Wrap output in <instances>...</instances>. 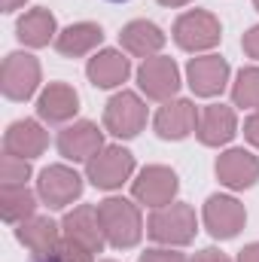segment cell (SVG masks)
<instances>
[{
  "label": "cell",
  "mask_w": 259,
  "mask_h": 262,
  "mask_svg": "<svg viewBox=\"0 0 259 262\" xmlns=\"http://www.w3.org/2000/svg\"><path fill=\"white\" fill-rule=\"evenodd\" d=\"M98 216H101V226H104V235H107V247H116V250L137 247L143 232H146L140 204L134 198L107 195L98 204Z\"/></svg>",
  "instance_id": "6da1fadb"
},
{
  "label": "cell",
  "mask_w": 259,
  "mask_h": 262,
  "mask_svg": "<svg viewBox=\"0 0 259 262\" xmlns=\"http://www.w3.org/2000/svg\"><path fill=\"white\" fill-rule=\"evenodd\" d=\"M195 232H198V216H195L192 204L186 201L159 207L146 220V235L159 247H186L195 241Z\"/></svg>",
  "instance_id": "7a4b0ae2"
},
{
  "label": "cell",
  "mask_w": 259,
  "mask_h": 262,
  "mask_svg": "<svg viewBox=\"0 0 259 262\" xmlns=\"http://www.w3.org/2000/svg\"><path fill=\"white\" fill-rule=\"evenodd\" d=\"M174 43L183 49V52H192V55H207L210 49L220 46L223 40V25L213 12L207 9H186L177 21H174V31H171Z\"/></svg>",
  "instance_id": "3957f363"
},
{
  "label": "cell",
  "mask_w": 259,
  "mask_h": 262,
  "mask_svg": "<svg viewBox=\"0 0 259 262\" xmlns=\"http://www.w3.org/2000/svg\"><path fill=\"white\" fill-rule=\"evenodd\" d=\"M131 174H134V152L122 143H107L95 159L85 162V180L104 192L122 189L131 180Z\"/></svg>",
  "instance_id": "277c9868"
},
{
  "label": "cell",
  "mask_w": 259,
  "mask_h": 262,
  "mask_svg": "<svg viewBox=\"0 0 259 262\" xmlns=\"http://www.w3.org/2000/svg\"><path fill=\"white\" fill-rule=\"evenodd\" d=\"M40 82H43V67L37 61V55L31 52H9L3 58L0 67V92L6 101H31L37 92H40Z\"/></svg>",
  "instance_id": "5b68a950"
},
{
  "label": "cell",
  "mask_w": 259,
  "mask_h": 262,
  "mask_svg": "<svg viewBox=\"0 0 259 262\" xmlns=\"http://www.w3.org/2000/svg\"><path fill=\"white\" fill-rule=\"evenodd\" d=\"M177 192H180V177L168 165H146L131 180V198L140 207H149V210L174 204Z\"/></svg>",
  "instance_id": "8992f818"
},
{
  "label": "cell",
  "mask_w": 259,
  "mask_h": 262,
  "mask_svg": "<svg viewBox=\"0 0 259 262\" xmlns=\"http://www.w3.org/2000/svg\"><path fill=\"white\" fill-rule=\"evenodd\" d=\"M146 119H149L146 101L137 92H128V89L116 92L107 101V107H104V131H110L119 140L137 137L140 131L146 128Z\"/></svg>",
  "instance_id": "52a82bcc"
},
{
  "label": "cell",
  "mask_w": 259,
  "mask_h": 262,
  "mask_svg": "<svg viewBox=\"0 0 259 262\" xmlns=\"http://www.w3.org/2000/svg\"><path fill=\"white\" fill-rule=\"evenodd\" d=\"M180 85H183L180 67L168 55H153V58H146L143 64L137 67V89H140V95L146 101L165 104V101L177 98Z\"/></svg>",
  "instance_id": "ba28073f"
},
{
  "label": "cell",
  "mask_w": 259,
  "mask_h": 262,
  "mask_svg": "<svg viewBox=\"0 0 259 262\" xmlns=\"http://www.w3.org/2000/svg\"><path fill=\"white\" fill-rule=\"evenodd\" d=\"M82 186V174L70 165H49L37 177V195L49 210H67L73 201H79Z\"/></svg>",
  "instance_id": "9c48e42d"
},
{
  "label": "cell",
  "mask_w": 259,
  "mask_h": 262,
  "mask_svg": "<svg viewBox=\"0 0 259 262\" xmlns=\"http://www.w3.org/2000/svg\"><path fill=\"white\" fill-rule=\"evenodd\" d=\"M201 223L204 229L210 232V238L217 241H232L241 235V229L247 226V210L244 204L235 195H210L204 201V210H201Z\"/></svg>",
  "instance_id": "30bf717a"
},
{
  "label": "cell",
  "mask_w": 259,
  "mask_h": 262,
  "mask_svg": "<svg viewBox=\"0 0 259 262\" xmlns=\"http://www.w3.org/2000/svg\"><path fill=\"white\" fill-rule=\"evenodd\" d=\"M213 174L232 192L253 189L259 183V156L253 149H244V146H229V149H223L217 156Z\"/></svg>",
  "instance_id": "8fae6325"
},
{
  "label": "cell",
  "mask_w": 259,
  "mask_h": 262,
  "mask_svg": "<svg viewBox=\"0 0 259 262\" xmlns=\"http://www.w3.org/2000/svg\"><path fill=\"white\" fill-rule=\"evenodd\" d=\"M229 76H232V67L223 55H195L186 64V85L195 98H217L226 92L229 85Z\"/></svg>",
  "instance_id": "7c38bea8"
},
{
  "label": "cell",
  "mask_w": 259,
  "mask_h": 262,
  "mask_svg": "<svg viewBox=\"0 0 259 262\" xmlns=\"http://www.w3.org/2000/svg\"><path fill=\"white\" fill-rule=\"evenodd\" d=\"M58 156L64 162H89L95 159L107 143H104V128H98L92 119H76L58 131Z\"/></svg>",
  "instance_id": "4fadbf2b"
},
{
  "label": "cell",
  "mask_w": 259,
  "mask_h": 262,
  "mask_svg": "<svg viewBox=\"0 0 259 262\" xmlns=\"http://www.w3.org/2000/svg\"><path fill=\"white\" fill-rule=\"evenodd\" d=\"M198 107L189 98H171L165 101L156 116H153V131L162 140H186L189 134H195L198 128Z\"/></svg>",
  "instance_id": "5bb4252c"
},
{
  "label": "cell",
  "mask_w": 259,
  "mask_h": 262,
  "mask_svg": "<svg viewBox=\"0 0 259 262\" xmlns=\"http://www.w3.org/2000/svg\"><path fill=\"white\" fill-rule=\"evenodd\" d=\"M61 235L82 244V247H89L95 256L107 247V235H104L98 207H92V204H76V207L67 210L61 216Z\"/></svg>",
  "instance_id": "9a60e30c"
},
{
  "label": "cell",
  "mask_w": 259,
  "mask_h": 262,
  "mask_svg": "<svg viewBox=\"0 0 259 262\" xmlns=\"http://www.w3.org/2000/svg\"><path fill=\"white\" fill-rule=\"evenodd\" d=\"M79 113V95L70 82H49L37 95V119L43 125H70Z\"/></svg>",
  "instance_id": "2e32d148"
},
{
  "label": "cell",
  "mask_w": 259,
  "mask_h": 262,
  "mask_svg": "<svg viewBox=\"0 0 259 262\" xmlns=\"http://www.w3.org/2000/svg\"><path fill=\"white\" fill-rule=\"evenodd\" d=\"M238 134V113L235 107L229 104H207L201 107L198 113V128L195 137L201 146H210V149H220V146H229Z\"/></svg>",
  "instance_id": "e0dca14e"
},
{
  "label": "cell",
  "mask_w": 259,
  "mask_h": 262,
  "mask_svg": "<svg viewBox=\"0 0 259 262\" xmlns=\"http://www.w3.org/2000/svg\"><path fill=\"white\" fill-rule=\"evenodd\" d=\"M15 238H18L21 247H28L34 253V259H49L64 235H61V223H55L52 216L34 213L31 220L15 226Z\"/></svg>",
  "instance_id": "ac0fdd59"
},
{
  "label": "cell",
  "mask_w": 259,
  "mask_h": 262,
  "mask_svg": "<svg viewBox=\"0 0 259 262\" xmlns=\"http://www.w3.org/2000/svg\"><path fill=\"white\" fill-rule=\"evenodd\" d=\"M49 146V131L43 128L40 119H15L3 134V152L18 159H37Z\"/></svg>",
  "instance_id": "d6986e66"
},
{
  "label": "cell",
  "mask_w": 259,
  "mask_h": 262,
  "mask_svg": "<svg viewBox=\"0 0 259 262\" xmlns=\"http://www.w3.org/2000/svg\"><path fill=\"white\" fill-rule=\"evenodd\" d=\"M85 76H89V82L95 89H119L131 76L128 52H122V49H98L85 64Z\"/></svg>",
  "instance_id": "ffe728a7"
},
{
  "label": "cell",
  "mask_w": 259,
  "mask_h": 262,
  "mask_svg": "<svg viewBox=\"0 0 259 262\" xmlns=\"http://www.w3.org/2000/svg\"><path fill=\"white\" fill-rule=\"evenodd\" d=\"M165 31L156 25V21H146V18H134L128 21L125 28H122V34H119V46H122V52H128L134 58H153V55H162V49H165Z\"/></svg>",
  "instance_id": "44dd1931"
},
{
  "label": "cell",
  "mask_w": 259,
  "mask_h": 262,
  "mask_svg": "<svg viewBox=\"0 0 259 262\" xmlns=\"http://www.w3.org/2000/svg\"><path fill=\"white\" fill-rule=\"evenodd\" d=\"M15 37L28 49H43V46H49V43L58 40V21H55V15L46 6H34L25 15H18Z\"/></svg>",
  "instance_id": "7402d4cb"
},
{
  "label": "cell",
  "mask_w": 259,
  "mask_h": 262,
  "mask_svg": "<svg viewBox=\"0 0 259 262\" xmlns=\"http://www.w3.org/2000/svg\"><path fill=\"white\" fill-rule=\"evenodd\" d=\"M101 43H104V28L101 25L76 21V25H67L64 31H58L55 49L64 58H85V55H95Z\"/></svg>",
  "instance_id": "603a6c76"
},
{
  "label": "cell",
  "mask_w": 259,
  "mask_h": 262,
  "mask_svg": "<svg viewBox=\"0 0 259 262\" xmlns=\"http://www.w3.org/2000/svg\"><path fill=\"white\" fill-rule=\"evenodd\" d=\"M37 204H40L37 189H28V186H0V216L9 226H18V223L31 220L37 213Z\"/></svg>",
  "instance_id": "cb8c5ba5"
},
{
  "label": "cell",
  "mask_w": 259,
  "mask_h": 262,
  "mask_svg": "<svg viewBox=\"0 0 259 262\" xmlns=\"http://www.w3.org/2000/svg\"><path fill=\"white\" fill-rule=\"evenodd\" d=\"M232 107L259 110V64L241 67L232 82Z\"/></svg>",
  "instance_id": "d4e9b609"
},
{
  "label": "cell",
  "mask_w": 259,
  "mask_h": 262,
  "mask_svg": "<svg viewBox=\"0 0 259 262\" xmlns=\"http://www.w3.org/2000/svg\"><path fill=\"white\" fill-rule=\"evenodd\" d=\"M31 180V162L3 152L0 159V186H28Z\"/></svg>",
  "instance_id": "484cf974"
},
{
  "label": "cell",
  "mask_w": 259,
  "mask_h": 262,
  "mask_svg": "<svg viewBox=\"0 0 259 262\" xmlns=\"http://www.w3.org/2000/svg\"><path fill=\"white\" fill-rule=\"evenodd\" d=\"M49 262H95V253L70 238H61V244L55 247V253L49 256Z\"/></svg>",
  "instance_id": "4316f807"
},
{
  "label": "cell",
  "mask_w": 259,
  "mask_h": 262,
  "mask_svg": "<svg viewBox=\"0 0 259 262\" xmlns=\"http://www.w3.org/2000/svg\"><path fill=\"white\" fill-rule=\"evenodd\" d=\"M137 262H189V256L180 253V247H149L137 256Z\"/></svg>",
  "instance_id": "83f0119b"
},
{
  "label": "cell",
  "mask_w": 259,
  "mask_h": 262,
  "mask_svg": "<svg viewBox=\"0 0 259 262\" xmlns=\"http://www.w3.org/2000/svg\"><path fill=\"white\" fill-rule=\"evenodd\" d=\"M241 49H244L247 58H253V61L259 64V25H253V28L241 37Z\"/></svg>",
  "instance_id": "f1b7e54d"
},
{
  "label": "cell",
  "mask_w": 259,
  "mask_h": 262,
  "mask_svg": "<svg viewBox=\"0 0 259 262\" xmlns=\"http://www.w3.org/2000/svg\"><path fill=\"white\" fill-rule=\"evenodd\" d=\"M244 140H247L253 149H259V110H253V113L244 119Z\"/></svg>",
  "instance_id": "f546056e"
},
{
  "label": "cell",
  "mask_w": 259,
  "mask_h": 262,
  "mask_svg": "<svg viewBox=\"0 0 259 262\" xmlns=\"http://www.w3.org/2000/svg\"><path fill=\"white\" fill-rule=\"evenodd\" d=\"M189 262H232L223 250H217V247H204V250H198L189 256Z\"/></svg>",
  "instance_id": "4dcf8cb0"
},
{
  "label": "cell",
  "mask_w": 259,
  "mask_h": 262,
  "mask_svg": "<svg viewBox=\"0 0 259 262\" xmlns=\"http://www.w3.org/2000/svg\"><path fill=\"white\" fill-rule=\"evenodd\" d=\"M235 262H259V241L247 244V247L238 253V259H235Z\"/></svg>",
  "instance_id": "1f68e13d"
},
{
  "label": "cell",
  "mask_w": 259,
  "mask_h": 262,
  "mask_svg": "<svg viewBox=\"0 0 259 262\" xmlns=\"http://www.w3.org/2000/svg\"><path fill=\"white\" fill-rule=\"evenodd\" d=\"M25 3H28V0H0V9H3V12H15V9L25 6Z\"/></svg>",
  "instance_id": "d6a6232c"
},
{
  "label": "cell",
  "mask_w": 259,
  "mask_h": 262,
  "mask_svg": "<svg viewBox=\"0 0 259 262\" xmlns=\"http://www.w3.org/2000/svg\"><path fill=\"white\" fill-rule=\"evenodd\" d=\"M162 6H171V9H177V6H189L192 0H159Z\"/></svg>",
  "instance_id": "836d02e7"
},
{
  "label": "cell",
  "mask_w": 259,
  "mask_h": 262,
  "mask_svg": "<svg viewBox=\"0 0 259 262\" xmlns=\"http://www.w3.org/2000/svg\"><path fill=\"white\" fill-rule=\"evenodd\" d=\"M253 6H256V12H259V0H253Z\"/></svg>",
  "instance_id": "e575fe53"
},
{
  "label": "cell",
  "mask_w": 259,
  "mask_h": 262,
  "mask_svg": "<svg viewBox=\"0 0 259 262\" xmlns=\"http://www.w3.org/2000/svg\"><path fill=\"white\" fill-rule=\"evenodd\" d=\"M110 3H125V0H110Z\"/></svg>",
  "instance_id": "d590c367"
},
{
  "label": "cell",
  "mask_w": 259,
  "mask_h": 262,
  "mask_svg": "<svg viewBox=\"0 0 259 262\" xmlns=\"http://www.w3.org/2000/svg\"><path fill=\"white\" fill-rule=\"evenodd\" d=\"M101 262H116V259H101Z\"/></svg>",
  "instance_id": "8d00e7d4"
},
{
  "label": "cell",
  "mask_w": 259,
  "mask_h": 262,
  "mask_svg": "<svg viewBox=\"0 0 259 262\" xmlns=\"http://www.w3.org/2000/svg\"><path fill=\"white\" fill-rule=\"evenodd\" d=\"M37 262H49V259H37Z\"/></svg>",
  "instance_id": "74e56055"
}]
</instances>
